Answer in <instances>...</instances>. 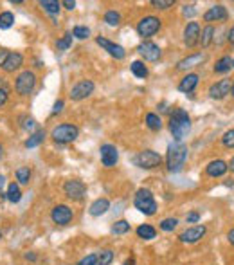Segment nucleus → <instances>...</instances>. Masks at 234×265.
I'll list each match as a JSON object with an SVG mask.
<instances>
[{
  "label": "nucleus",
  "instance_id": "obj_1",
  "mask_svg": "<svg viewBox=\"0 0 234 265\" xmlns=\"http://www.w3.org/2000/svg\"><path fill=\"white\" fill-rule=\"evenodd\" d=\"M169 132H171L173 139L177 143H182V139L191 132V117L184 109H175L169 114Z\"/></svg>",
  "mask_w": 234,
  "mask_h": 265
},
{
  "label": "nucleus",
  "instance_id": "obj_2",
  "mask_svg": "<svg viewBox=\"0 0 234 265\" xmlns=\"http://www.w3.org/2000/svg\"><path fill=\"white\" fill-rule=\"evenodd\" d=\"M187 146L184 143H171L167 145V153H166V166L169 173H178L182 172L184 164L187 161Z\"/></svg>",
  "mask_w": 234,
  "mask_h": 265
},
{
  "label": "nucleus",
  "instance_id": "obj_3",
  "mask_svg": "<svg viewBox=\"0 0 234 265\" xmlns=\"http://www.w3.org/2000/svg\"><path fill=\"white\" fill-rule=\"evenodd\" d=\"M134 206H135L142 215H146V217H151V215L157 213L155 197H153L151 189H148V188H140L139 191L135 193V197H134Z\"/></svg>",
  "mask_w": 234,
  "mask_h": 265
},
{
  "label": "nucleus",
  "instance_id": "obj_4",
  "mask_svg": "<svg viewBox=\"0 0 234 265\" xmlns=\"http://www.w3.org/2000/svg\"><path fill=\"white\" fill-rule=\"evenodd\" d=\"M79 128L76 125H70V123H62L52 128L51 137L54 139V143L58 145H68V143H74L78 139Z\"/></svg>",
  "mask_w": 234,
  "mask_h": 265
},
{
  "label": "nucleus",
  "instance_id": "obj_5",
  "mask_svg": "<svg viewBox=\"0 0 234 265\" xmlns=\"http://www.w3.org/2000/svg\"><path fill=\"white\" fill-rule=\"evenodd\" d=\"M161 26H162V20L159 16L148 15L144 18H140L139 24H137V35L140 38H150L161 29Z\"/></svg>",
  "mask_w": 234,
  "mask_h": 265
},
{
  "label": "nucleus",
  "instance_id": "obj_6",
  "mask_svg": "<svg viewBox=\"0 0 234 265\" xmlns=\"http://www.w3.org/2000/svg\"><path fill=\"white\" fill-rule=\"evenodd\" d=\"M34 87H36V74L33 71H24V73L18 74V78L15 81V88L20 96H29L34 90Z\"/></svg>",
  "mask_w": 234,
  "mask_h": 265
},
{
  "label": "nucleus",
  "instance_id": "obj_7",
  "mask_svg": "<svg viewBox=\"0 0 234 265\" xmlns=\"http://www.w3.org/2000/svg\"><path fill=\"white\" fill-rule=\"evenodd\" d=\"M135 164L142 170H153L162 164V157L153 150H144L135 157Z\"/></svg>",
  "mask_w": 234,
  "mask_h": 265
},
{
  "label": "nucleus",
  "instance_id": "obj_8",
  "mask_svg": "<svg viewBox=\"0 0 234 265\" xmlns=\"http://www.w3.org/2000/svg\"><path fill=\"white\" fill-rule=\"evenodd\" d=\"M51 219L56 226H68L74 219V211L65 204H58L51 211Z\"/></svg>",
  "mask_w": 234,
  "mask_h": 265
},
{
  "label": "nucleus",
  "instance_id": "obj_9",
  "mask_svg": "<svg viewBox=\"0 0 234 265\" xmlns=\"http://www.w3.org/2000/svg\"><path fill=\"white\" fill-rule=\"evenodd\" d=\"M63 193L72 200H81L87 195V186L78 179H70L63 184Z\"/></svg>",
  "mask_w": 234,
  "mask_h": 265
},
{
  "label": "nucleus",
  "instance_id": "obj_10",
  "mask_svg": "<svg viewBox=\"0 0 234 265\" xmlns=\"http://www.w3.org/2000/svg\"><path fill=\"white\" fill-rule=\"evenodd\" d=\"M137 52L144 58L146 62H159L162 56L161 47L157 45V43L150 42V40H144V42L140 43V45L137 47Z\"/></svg>",
  "mask_w": 234,
  "mask_h": 265
},
{
  "label": "nucleus",
  "instance_id": "obj_11",
  "mask_svg": "<svg viewBox=\"0 0 234 265\" xmlns=\"http://www.w3.org/2000/svg\"><path fill=\"white\" fill-rule=\"evenodd\" d=\"M94 88H96L94 81H90V79H81V81L74 85L72 90H70V99H72V101H81V99L89 98L90 94L94 92Z\"/></svg>",
  "mask_w": 234,
  "mask_h": 265
},
{
  "label": "nucleus",
  "instance_id": "obj_12",
  "mask_svg": "<svg viewBox=\"0 0 234 265\" xmlns=\"http://www.w3.org/2000/svg\"><path fill=\"white\" fill-rule=\"evenodd\" d=\"M99 153H101V162H103L104 168H114L117 164V161H119V151H117V148L114 145H110V143L101 146Z\"/></svg>",
  "mask_w": 234,
  "mask_h": 265
},
{
  "label": "nucleus",
  "instance_id": "obj_13",
  "mask_svg": "<svg viewBox=\"0 0 234 265\" xmlns=\"http://www.w3.org/2000/svg\"><path fill=\"white\" fill-rule=\"evenodd\" d=\"M207 233V227L205 226H191V227H187L184 233H180L178 240L184 242V244H197L198 240H202Z\"/></svg>",
  "mask_w": 234,
  "mask_h": 265
},
{
  "label": "nucleus",
  "instance_id": "obj_14",
  "mask_svg": "<svg viewBox=\"0 0 234 265\" xmlns=\"http://www.w3.org/2000/svg\"><path fill=\"white\" fill-rule=\"evenodd\" d=\"M96 42H98L99 47H103L104 51L108 52L112 58H115V60H125L126 51H125V47H121L119 43L110 42V40H106V38H101V37L96 38Z\"/></svg>",
  "mask_w": 234,
  "mask_h": 265
},
{
  "label": "nucleus",
  "instance_id": "obj_15",
  "mask_svg": "<svg viewBox=\"0 0 234 265\" xmlns=\"http://www.w3.org/2000/svg\"><path fill=\"white\" fill-rule=\"evenodd\" d=\"M198 42H200V24L198 22H187V26L184 27V43L191 49Z\"/></svg>",
  "mask_w": 234,
  "mask_h": 265
},
{
  "label": "nucleus",
  "instance_id": "obj_16",
  "mask_svg": "<svg viewBox=\"0 0 234 265\" xmlns=\"http://www.w3.org/2000/svg\"><path fill=\"white\" fill-rule=\"evenodd\" d=\"M205 60H207V54H205V52L189 54V56H186L184 60H180V62L177 63V71H187V69L198 67V65H202Z\"/></svg>",
  "mask_w": 234,
  "mask_h": 265
},
{
  "label": "nucleus",
  "instance_id": "obj_17",
  "mask_svg": "<svg viewBox=\"0 0 234 265\" xmlns=\"http://www.w3.org/2000/svg\"><path fill=\"white\" fill-rule=\"evenodd\" d=\"M227 94H231V79H220L209 88V98L211 99H224Z\"/></svg>",
  "mask_w": 234,
  "mask_h": 265
},
{
  "label": "nucleus",
  "instance_id": "obj_18",
  "mask_svg": "<svg viewBox=\"0 0 234 265\" xmlns=\"http://www.w3.org/2000/svg\"><path fill=\"white\" fill-rule=\"evenodd\" d=\"M229 18V13L225 9L224 5H213V7H209L205 13H203V20L205 22H225Z\"/></svg>",
  "mask_w": 234,
  "mask_h": 265
},
{
  "label": "nucleus",
  "instance_id": "obj_19",
  "mask_svg": "<svg viewBox=\"0 0 234 265\" xmlns=\"http://www.w3.org/2000/svg\"><path fill=\"white\" fill-rule=\"evenodd\" d=\"M22 65H24V56H22L20 52H9L7 58H5L4 65H2V69H4L5 73H15Z\"/></svg>",
  "mask_w": 234,
  "mask_h": 265
},
{
  "label": "nucleus",
  "instance_id": "obj_20",
  "mask_svg": "<svg viewBox=\"0 0 234 265\" xmlns=\"http://www.w3.org/2000/svg\"><path fill=\"white\" fill-rule=\"evenodd\" d=\"M198 79H200V76H198L197 73H187L186 76L180 79V83H178V90L184 92V94L193 92L198 85Z\"/></svg>",
  "mask_w": 234,
  "mask_h": 265
},
{
  "label": "nucleus",
  "instance_id": "obj_21",
  "mask_svg": "<svg viewBox=\"0 0 234 265\" xmlns=\"http://www.w3.org/2000/svg\"><path fill=\"white\" fill-rule=\"evenodd\" d=\"M227 170H229L227 162L222 161V159H216V161L209 162L207 168H205V173H207L209 177H222L227 173Z\"/></svg>",
  "mask_w": 234,
  "mask_h": 265
},
{
  "label": "nucleus",
  "instance_id": "obj_22",
  "mask_svg": "<svg viewBox=\"0 0 234 265\" xmlns=\"http://www.w3.org/2000/svg\"><path fill=\"white\" fill-rule=\"evenodd\" d=\"M108 209H110V200H108V198H96V200L90 204L89 213L92 215V217H101V215H104Z\"/></svg>",
  "mask_w": 234,
  "mask_h": 265
},
{
  "label": "nucleus",
  "instance_id": "obj_23",
  "mask_svg": "<svg viewBox=\"0 0 234 265\" xmlns=\"http://www.w3.org/2000/svg\"><path fill=\"white\" fill-rule=\"evenodd\" d=\"M135 233L140 240H153L157 236V229L150 224H140L139 227L135 229Z\"/></svg>",
  "mask_w": 234,
  "mask_h": 265
},
{
  "label": "nucleus",
  "instance_id": "obj_24",
  "mask_svg": "<svg viewBox=\"0 0 234 265\" xmlns=\"http://www.w3.org/2000/svg\"><path fill=\"white\" fill-rule=\"evenodd\" d=\"M5 198H7L11 204H18V202H20V200H22V191H20V186H18V182H11L9 186H7Z\"/></svg>",
  "mask_w": 234,
  "mask_h": 265
},
{
  "label": "nucleus",
  "instance_id": "obj_25",
  "mask_svg": "<svg viewBox=\"0 0 234 265\" xmlns=\"http://www.w3.org/2000/svg\"><path fill=\"white\" fill-rule=\"evenodd\" d=\"M38 4H40V7H42L45 13H49L51 16L58 15L60 9H62V2H58V0H40Z\"/></svg>",
  "mask_w": 234,
  "mask_h": 265
},
{
  "label": "nucleus",
  "instance_id": "obj_26",
  "mask_svg": "<svg viewBox=\"0 0 234 265\" xmlns=\"http://www.w3.org/2000/svg\"><path fill=\"white\" fill-rule=\"evenodd\" d=\"M130 71H132V74H134L135 78H146V76L150 74V71H148V67L144 65V62H140V60L132 62Z\"/></svg>",
  "mask_w": 234,
  "mask_h": 265
},
{
  "label": "nucleus",
  "instance_id": "obj_27",
  "mask_svg": "<svg viewBox=\"0 0 234 265\" xmlns=\"http://www.w3.org/2000/svg\"><path fill=\"white\" fill-rule=\"evenodd\" d=\"M231 67H233V58L231 56H222L214 65V73L216 74H225L229 73Z\"/></svg>",
  "mask_w": 234,
  "mask_h": 265
},
{
  "label": "nucleus",
  "instance_id": "obj_28",
  "mask_svg": "<svg viewBox=\"0 0 234 265\" xmlns=\"http://www.w3.org/2000/svg\"><path fill=\"white\" fill-rule=\"evenodd\" d=\"M16 175V181H18V186H26V184H29V181H31V168L29 166H20L18 170L15 172Z\"/></svg>",
  "mask_w": 234,
  "mask_h": 265
},
{
  "label": "nucleus",
  "instance_id": "obj_29",
  "mask_svg": "<svg viewBox=\"0 0 234 265\" xmlns=\"http://www.w3.org/2000/svg\"><path fill=\"white\" fill-rule=\"evenodd\" d=\"M146 126H148L151 132H159L162 128V119L157 114L150 112V114H146Z\"/></svg>",
  "mask_w": 234,
  "mask_h": 265
},
{
  "label": "nucleus",
  "instance_id": "obj_30",
  "mask_svg": "<svg viewBox=\"0 0 234 265\" xmlns=\"http://www.w3.org/2000/svg\"><path fill=\"white\" fill-rule=\"evenodd\" d=\"M43 139H45V130L34 132V134H33L31 137H29V139L26 141V148H36V146L42 145Z\"/></svg>",
  "mask_w": 234,
  "mask_h": 265
},
{
  "label": "nucleus",
  "instance_id": "obj_31",
  "mask_svg": "<svg viewBox=\"0 0 234 265\" xmlns=\"http://www.w3.org/2000/svg\"><path fill=\"white\" fill-rule=\"evenodd\" d=\"M213 37H214V27L213 26H205L200 33V43L202 47H209L211 42H213Z\"/></svg>",
  "mask_w": 234,
  "mask_h": 265
},
{
  "label": "nucleus",
  "instance_id": "obj_32",
  "mask_svg": "<svg viewBox=\"0 0 234 265\" xmlns=\"http://www.w3.org/2000/svg\"><path fill=\"white\" fill-rule=\"evenodd\" d=\"M13 24H15V15L11 11L0 13V29H9Z\"/></svg>",
  "mask_w": 234,
  "mask_h": 265
},
{
  "label": "nucleus",
  "instance_id": "obj_33",
  "mask_svg": "<svg viewBox=\"0 0 234 265\" xmlns=\"http://www.w3.org/2000/svg\"><path fill=\"white\" fill-rule=\"evenodd\" d=\"M132 229L130 222L128 220H117V222L112 226V233L114 234H126Z\"/></svg>",
  "mask_w": 234,
  "mask_h": 265
},
{
  "label": "nucleus",
  "instance_id": "obj_34",
  "mask_svg": "<svg viewBox=\"0 0 234 265\" xmlns=\"http://www.w3.org/2000/svg\"><path fill=\"white\" fill-rule=\"evenodd\" d=\"M114 251L112 249H103L98 255V265H110L114 262Z\"/></svg>",
  "mask_w": 234,
  "mask_h": 265
},
{
  "label": "nucleus",
  "instance_id": "obj_35",
  "mask_svg": "<svg viewBox=\"0 0 234 265\" xmlns=\"http://www.w3.org/2000/svg\"><path fill=\"white\" fill-rule=\"evenodd\" d=\"M104 22H106L108 26H112V27H117L121 24V15L117 13V11L110 9V11H106V13H104Z\"/></svg>",
  "mask_w": 234,
  "mask_h": 265
},
{
  "label": "nucleus",
  "instance_id": "obj_36",
  "mask_svg": "<svg viewBox=\"0 0 234 265\" xmlns=\"http://www.w3.org/2000/svg\"><path fill=\"white\" fill-rule=\"evenodd\" d=\"M177 226H178V219H164L161 224H159V227L164 231V233H171V231H175L177 229Z\"/></svg>",
  "mask_w": 234,
  "mask_h": 265
},
{
  "label": "nucleus",
  "instance_id": "obj_37",
  "mask_svg": "<svg viewBox=\"0 0 234 265\" xmlns=\"http://www.w3.org/2000/svg\"><path fill=\"white\" fill-rule=\"evenodd\" d=\"M72 35L70 33H67V35H63L60 40L56 42V47H58V51H67L68 47L72 45Z\"/></svg>",
  "mask_w": 234,
  "mask_h": 265
},
{
  "label": "nucleus",
  "instance_id": "obj_38",
  "mask_svg": "<svg viewBox=\"0 0 234 265\" xmlns=\"http://www.w3.org/2000/svg\"><path fill=\"white\" fill-rule=\"evenodd\" d=\"M72 37L78 38V40H85V38L90 37V29L89 27H85V26H76L72 29Z\"/></svg>",
  "mask_w": 234,
  "mask_h": 265
},
{
  "label": "nucleus",
  "instance_id": "obj_39",
  "mask_svg": "<svg viewBox=\"0 0 234 265\" xmlns=\"http://www.w3.org/2000/svg\"><path fill=\"white\" fill-rule=\"evenodd\" d=\"M155 9H169V7H173V4H175V0H151L150 2Z\"/></svg>",
  "mask_w": 234,
  "mask_h": 265
},
{
  "label": "nucleus",
  "instance_id": "obj_40",
  "mask_svg": "<svg viewBox=\"0 0 234 265\" xmlns=\"http://www.w3.org/2000/svg\"><path fill=\"white\" fill-rule=\"evenodd\" d=\"M222 143H224V146H227V148H234V128L229 132H225L224 137H222Z\"/></svg>",
  "mask_w": 234,
  "mask_h": 265
},
{
  "label": "nucleus",
  "instance_id": "obj_41",
  "mask_svg": "<svg viewBox=\"0 0 234 265\" xmlns=\"http://www.w3.org/2000/svg\"><path fill=\"white\" fill-rule=\"evenodd\" d=\"M78 265H98V255H96V253H92V255H87L85 258H81V260H79Z\"/></svg>",
  "mask_w": 234,
  "mask_h": 265
},
{
  "label": "nucleus",
  "instance_id": "obj_42",
  "mask_svg": "<svg viewBox=\"0 0 234 265\" xmlns=\"http://www.w3.org/2000/svg\"><path fill=\"white\" fill-rule=\"evenodd\" d=\"M20 119L24 121V123H22V128H26V130H33V128H34V123H36V121L33 119V117H27V115H22Z\"/></svg>",
  "mask_w": 234,
  "mask_h": 265
},
{
  "label": "nucleus",
  "instance_id": "obj_43",
  "mask_svg": "<svg viewBox=\"0 0 234 265\" xmlns=\"http://www.w3.org/2000/svg\"><path fill=\"white\" fill-rule=\"evenodd\" d=\"M182 15L193 18V16L197 15V9H195V5H184V7H182Z\"/></svg>",
  "mask_w": 234,
  "mask_h": 265
},
{
  "label": "nucleus",
  "instance_id": "obj_44",
  "mask_svg": "<svg viewBox=\"0 0 234 265\" xmlns=\"http://www.w3.org/2000/svg\"><path fill=\"white\" fill-rule=\"evenodd\" d=\"M198 220H200V213H198V211H191V213L186 217V222L187 224H197Z\"/></svg>",
  "mask_w": 234,
  "mask_h": 265
},
{
  "label": "nucleus",
  "instance_id": "obj_45",
  "mask_svg": "<svg viewBox=\"0 0 234 265\" xmlns=\"http://www.w3.org/2000/svg\"><path fill=\"white\" fill-rule=\"evenodd\" d=\"M62 110H63V99H58L56 103H54V109H52V115L60 114Z\"/></svg>",
  "mask_w": 234,
  "mask_h": 265
},
{
  "label": "nucleus",
  "instance_id": "obj_46",
  "mask_svg": "<svg viewBox=\"0 0 234 265\" xmlns=\"http://www.w3.org/2000/svg\"><path fill=\"white\" fill-rule=\"evenodd\" d=\"M7 98H9V94H7V90H5V88H0V107L7 103Z\"/></svg>",
  "mask_w": 234,
  "mask_h": 265
},
{
  "label": "nucleus",
  "instance_id": "obj_47",
  "mask_svg": "<svg viewBox=\"0 0 234 265\" xmlns=\"http://www.w3.org/2000/svg\"><path fill=\"white\" fill-rule=\"evenodd\" d=\"M62 5H63V7H65V9L72 11L74 7H76V2H74V0H63Z\"/></svg>",
  "mask_w": 234,
  "mask_h": 265
},
{
  "label": "nucleus",
  "instance_id": "obj_48",
  "mask_svg": "<svg viewBox=\"0 0 234 265\" xmlns=\"http://www.w3.org/2000/svg\"><path fill=\"white\" fill-rule=\"evenodd\" d=\"M7 54H9L7 51H0V67L4 65V62H5V58H7Z\"/></svg>",
  "mask_w": 234,
  "mask_h": 265
},
{
  "label": "nucleus",
  "instance_id": "obj_49",
  "mask_svg": "<svg viewBox=\"0 0 234 265\" xmlns=\"http://www.w3.org/2000/svg\"><path fill=\"white\" fill-rule=\"evenodd\" d=\"M26 260H29V262H36V260H38V256L34 255V253H26Z\"/></svg>",
  "mask_w": 234,
  "mask_h": 265
},
{
  "label": "nucleus",
  "instance_id": "obj_50",
  "mask_svg": "<svg viewBox=\"0 0 234 265\" xmlns=\"http://www.w3.org/2000/svg\"><path fill=\"white\" fill-rule=\"evenodd\" d=\"M227 40H229V43H233V45H234V26L231 27V31H229V37H227Z\"/></svg>",
  "mask_w": 234,
  "mask_h": 265
},
{
  "label": "nucleus",
  "instance_id": "obj_51",
  "mask_svg": "<svg viewBox=\"0 0 234 265\" xmlns=\"http://www.w3.org/2000/svg\"><path fill=\"white\" fill-rule=\"evenodd\" d=\"M227 240H229L231 244H233V245H234V229H231L229 233H227Z\"/></svg>",
  "mask_w": 234,
  "mask_h": 265
},
{
  "label": "nucleus",
  "instance_id": "obj_52",
  "mask_svg": "<svg viewBox=\"0 0 234 265\" xmlns=\"http://www.w3.org/2000/svg\"><path fill=\"white\" fill-rule=\"evenodd\" d=\"M123 265H135V258H128Z\"/></svg>",
  "mask_w": 234,
  "mask_h": 265
},
{
  "label": "nucleus",
  "instance_id": "obj_53",
  "mask_svg": "<svg viewBox=\"0 0 234 265\" xmlns=\"http://www.w3.org/2000/svg\"><path fill=\"white\" fill-rule=\"evenodd\" d=\"M4 182H5V177L0 175V193H2V186H4Z\"/></svg>",
  "mask_w": 234,
  "mask_h": 265
},
{
  "label": "nucleus",
  "instance_id": "obj_54",
  "mask_svg": "<svg viewBox=\"0 0 234 265\" xmlns=\"http://www.w3.org/2000/svg\"><path fill=\"white\" fill-rule=\"evenodd\" d=\"M227 166H229L231 172H234V157H233V159H231V162H229V164H227Z\"/></svg>",
  "mask_w": 234,
  "mask_h": 265
},
{
  "label": "nucleus",
  "instance_id": "obj_55",
  "mask_svg": "<svg viewBox=\"0 0 234 265\" xmlns=\"http://www.w3.org/2000/svg\"><path fill=\"white\" fill-rule=\"evenodd\" d=\"M2 159H4V146L0 145V161H2Z\"/></svg>",
  "mask_w": 234,
  "mask_h": 265
},
{
  "label": "nucleus",
  "instance_id": "obj_56",
  "mask_svg": "<svg viewBox=\"0 0 234 265\" xmlns=\"http://www.w3.org/2000/svg\"><path fill=\"white\" fill-rule=\"evenodd\" d=\"M231 96H233V98H234V83L231 85Z\"/></svg>",
  "mask_w": 234,
  "mask_h": 265
},
{
  "label": "nucleus",
  "instance_id": "obj_57",
  "mask_svg": "<svg viewBox=\"0 0 234 265\" xmlns=\"http://www.w3.org/2000/svg\"><path fill=\"white\" fill-rule=\"evenodd\" d=\"M0 240H2V231H0Z\"/></svg>",
  "mask_w": 234,
  "mask_h": 265
},
{
  "label": "nucleus",
  "instance_id": "obj_58",
  "mask_svg": "<svg viewBox=\"0 0 234 265\" xmlns=\"http://www.w3.org/2000/svg\"><path fill=\"white\" fill-rule=\"evenodd\" d=\"M233 67H234V60H233Z\"/></svg>",
  "mask_w": 234,
  "mask_h": 265
}]
</instances>
